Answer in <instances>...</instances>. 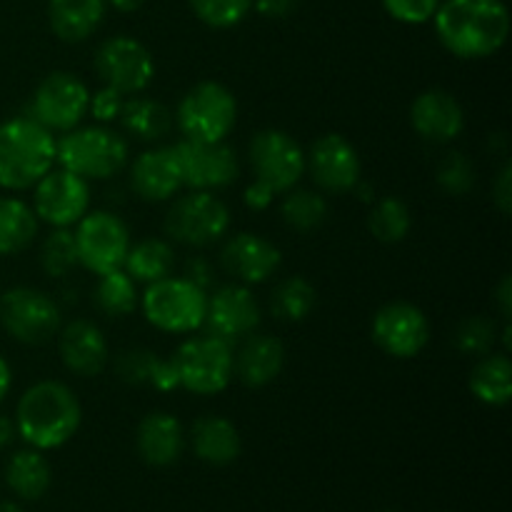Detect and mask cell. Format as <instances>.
<instances>
[{"mask_svg":"<svg viewBox=\"0 0 512 512\" xmlns=\"http://www.w3.org/2000/svg\"><path fill=\"white\" fill-rule=\"evenodd\" d=\"M285 368V348L273 335H248L233 355V375L245 388H265Z\"/></svg>","mask_w":512,"mask_h":512,"instance_id":"cell-23","label":"cell"},{"mask_svg":"<svg viewBox=\"0 0 512 512\" xmlns=\"http://www.w3.org/2000/svg\"><path fill=\"white\" fill-rule=\"evenodd\" d=\"M123 100H125V95H120L118 90H113V88H108V85H103V88H100L98 93L90 95L88 113H93V118L98 120L100 125L113 123V120H118L120 108H123Z\"/></svg>","mask_w":512,"mask_h":512,"instance_id":"cell-42","label":"cell"},{"mask_svg":"<svg viewBox=\"0 0 512 512\" xmlns=\"http://www.w3.org/2000/svg\"><path fill=\"white\" fill-rule=\"evenodd\" d=\"M495 303H498V313L503 318V323H510L512 318V278L503 275V280L495 288Z\"/></svg>","mask_w":512,"mask_h":512,"instance_id":"cell-45","label":"cell"},{"mask_svg":"<svg viewBox=\"0 0 512 512\" xmlns=\"http://www.w3.org/2000/svg\"><path fill=\"white\" fill-rule=\"evenodd\" d=\"M33 210L38 220L53 228H70L90 208V185L80 175L58 168L33 185Z\"/></svg>","mask_w":512,"mask_h":512,"instance_id":"cell-17","label":"cell"},{"mask_svg":"<svg viewBox=\"0 0 512 512\" xmlns=\"http://www.w3.org/2000/svg\"><path fill=\"white\" fill-rule=\"evenodd\" d=\"M53 470L43 450H18L5 465V483L20 500H40L50 488Z\"/></svg>","mask_w":512,"mask_h":512,"instance_id":"cell-28","label":"cell"},{"mask_svg":"<svg viewBox=\"0 0 512 512\" xmlns=\"http://www.w3.org/2000/svg\"><path fill=\"white\" fill-rule=\"evenodd\" d=\"M130 145L108 125L73 128L55 140V163L90 180H108L128 165Z\"/></svg>","mask_w":512,"mask_h":512,"instance_id":"cell-4","label":"cell"},{"mask_svg":"<svg viewBox=\"0 0 512 512\" xmlns=\"http://www.w3.org/2000/svg\"><path fill=\"white\" fill-rule=\"evenodd\" d=\"M493 203L500 210V215L512 213V165L503 163V168L498 170V178L493 183Z\"/></svg>","mask_w":512,"mask_h":512,"instance_id":"cell-43","label":"cell"},{"mask_svg":"<svg viewBox=\"0 0 512 512\" xmlns=\"http://www.w3.org/2000/svg\"><path fill=\"white\" fill-rule=\"evenodd\" d=\"M438 185L448 195H455V198H463L473 190L475 185V163L460 150H453V153L445 155L438 165Z\"/></svg>","mask_w":512,"mask_h":512,"instance_id":"cell-40","label":"cell"},{"mask_svg":"<svg viewBox=\"0 0 512 512\" xmlns=\"http://www.w3.org/2000/svg\"><path fill=\"white\" fill-rule=\"evenodd\" d=\"M38 215L20 198H0V258L23 253L38 235Z\"/></svg>","mask_w":512,"mask_h":512,"instance_id":"cell-32","label":"cell"},{"mask_svg":"<svg viewBox=\"0 0 512 512\" xmlns=\"http://www.w3.org/2000/svg\"><path fill=\"white\" fill-rule=\"evenodd\" d=\"M93 300L100 313L108 318H125L138 308V288L125 270H113V273L98 275Z\"/></svg>","mask_w":512,"mask_h":512,"instance_id":"cell-34","label":"cell"},{"mask_svg":"<svg viewBox=\"0 0 512 512\" xmlns=\"http://www.w3.org/2000/svg\"><path fill=\"white\" fill-rule=\"evenodd\" d=\"M40 265L50 278H65L70 270L78 268V248H75V235L70 228H55L40 248Z\"/></svg>","mask_w":512,"mask_h":512,"instance_id":"cell-38","label":"cell"},{"mask_svg":"<svg viewBox=\"0 0 512 512\" xmlns=\"http://www.w3.org/2000/svg\"><path fill=\"white\" fill-rule=\"evenodd\" d=\"M210 268H208V263H205V260H190L188 263V273H185V278L188 280H193L195 285H198V288H208V283H210Z\"/></svg>","mask_w":512,"mask_h":512,"instance_id":"cell-47","label":"cell"},{"mask_svg":"<svg viewBox=\"0 0 512 512\" xmlns=\"http://www.w3.org/2000/svg\"><path fill=\"white\" fill-rule=\"evenodd\" d=\"M178 388L193 395H218L233 380V345L215 335H195L170 355Z\"/></svg>","mask_w":512,"mask_h":512,"instance_id":"cell-6","label":"cell"},{"mask_svg":"<svg viewBox=\"0 0 512 512\" xmlns=\"http://www.w3.org/2000/svg\"><path fill=\"white\" fill-rule=\"evenodd\" d=\"M95 73L103 85L120 95H138L153 83L155 60L140 40L130 35H113L100 43L95 53Z\"/></svg>","mask_w":512,"mask_h":512,"instance_id":"cell-13","label":"cell"},{"mask_svg":"<svg viewBox=\"0 0 512 512\" xmlns=\"http://www.w3.org/2000/svg\"><path fill=\"white\" fill-rule=\"evenodd\" d=\"M298 5V0H255V10L265 18H285Z\"/></svg>","mask_w":512,"mask_h":512,"instance_id":"cell-44","label":"cell"},{"mask_svg":"<svg viewBox=\"0 0 512 512\" xmlns=\"http://www.w3.org/2000/svg\"><path fill=\"white\" fill-rule=\"evenodd\" d=\"M368 228L375 240L395 245L408 238L410 228H413V213H410V208L403 200L395 198V195H388V198L378 200L375 208L370 210Z\"/></svg>","mask_w":512,"mask_h":512,"instance_id":"cell-36","label":"cell"},{"mask_svg":"<svg viewBox=\"0 0 512 512\" xmlns=\"http://www.w3.org/2000/svg\"><path fill=\"white\" fill-rule=\"evenodd\" d=\"M165 235L188 248H208L228 235L230 210L210 190H190L173 200L163 220Z\"/></svg>","mask_w":512,"mask_h":512,"instance_id":"cell-8","label":"cell"},{"mask_svg":"<svg viewBox=\"0 0 512 512\" xmlns=\"http://www.w3.org/2000/svg\"><path fill=\"white\" fill-rule=\"evenodd\" d=\"M375 345L398 360H410L425 350L430 340V320L418 305L395 300L373 315Z\"/></svg>","mask_w":512,"mask_h":512,"instance_id":"cell-15","label":"cell"},{"mask_svg":"<svg viewBox=\"0 0 512 512\" xmlns=\"http://www.w3.org/2000/svg\"><path fill=\"white\" fill-rule=\"evenodd\" d=\"M108 3L113 5L115 10H120V13H133V10H138L145 0H108Z\"/></svg>","mask_w":512,"mask_h":512,"instance_id":"cell-50","label":"cell"},{"mask_svg":"<svg viewBox=\"0 0 512 512\" xmlns=\"http://www.w3.org/2000/svg\"><path fill=\"white\" fill-rule=\"evenodd\" d=\"M410 123L428 143H453L465 128L463 105L443 88H428L410 105Z\"/></svg>","mask_w":512,"mask_h":512,"instance_id":"cell-20","label":"cell"},{"mask_svg":"<svg viewBox=\"0 0 512 512\" xmlns=\"http://www.w3.org/2000/svg\"><path fill=\"white\" fill-rule=\"evenodd\" d=\"M248 158L255 183L265 185L273 195H285L305 175V150L285 130H260L250 140Z\"/></svg>","mask_w":512,"mask_h":512,"instance_id":"cell-11","label":"cell"},{"mask_svg":"<svg viewBox=\"0 0 512 512\" xmlns=\"http://www.w3.org/2000/svg\"><path fill=\"white\" fill-rule=\"evenodd\" d=\"M315 303H318V293L303 275H290L270 293V313L283 323L305 320L315 310Z\"/></svg>","mask_w":512,"mask_h":512,"instance_id":"cell-33","label":"cell"},{"mask_svg":"<svg viewBox=\"0 0 512 512\" xmlns=\"http://www.w3.org/2000/svg\"><path fill=\"white\" fill-rule=\"evenodd\" d=\"M0 325L18 343L43 345L60 333L63 315L48 293L18 285L0 295Z\"/></svg>","mask_w":512,"mask_h":512,"instance_id":"cell-9","label":"cell"},{"mask_svg":"<svg viewBox=\"0 0 512 512\" xmlns=\"http://www.w3.org/2000/svg\"><path fill=\"white\" fill-rule=\"evenodd\" d=\"M60 360L65 368L80 378H95L110 360L108 340L93 320L78 318L60 330Z\"/></svg>","mask_w":512,"mask_h":512,"instance_id":"cell-21","label":"cell"},{"mask_svg":"<svg viewBox=\"0 0 512 512\" xmlns=\"http://www.w3.org/2000/svg\"><path fill=\"white\" fill-rule=\"evenodd\" d=\"M190 8L205 25L225 30L243 23L253 8V0H190Z\"/></svg>","mask_w":512,"mask_h":512,"instance_id":"cell-39","label":"cell"},{"mask_svg":"<svg viewBox=\"0 0 512 512\" xmlns=\"http://www.w3.org/2000/svg\"><path fill=\"white\" fill-rule=\"evenodd\" d=\"M0 512H25L20 505H15L13 500H0Z\"/></svg>","mask_w":512,"mask_h":512,"instance_id":"cell-51","label":"cell"},{"mask_svg":"<svg viewBox=\"0 0 512 512\" xmlns=\"http://www.w3.org/2000/svg\"><path fill=\"white\" fill-rule=\"evenodd\" d=\"M135 448L138 455L153 468H168L183 455L185 433L178 418L155 410L138 423L135 430Z\"/></svg>","mask_w":512,"mask_h":512,"instance_id":"cell-24","label":"cell"},{"mask_svg":"<svg viewBox=\"0 0 512 512\" xmlns=\"http://www.w3.org/2000/svg\"><path fill=\"white\" fill-rule=\"evenodd\" d=\"M285 225L298 233H310L320 228L328 218V200L318 190H288L280 205Z\"/></svg>","mask_w":512,"mask_h":512,"instance_id":"cell-35","label":"cell"},{"mask_svg":"<svg viewBox=\"0 0 512 512\" xmlns=\"http://www.w3.org/2000/svg\"><path fill=\"white\" fill-rule=\"evenodd\" d=\"M470 393L490 408H503L512 398V363L505 353H488L470 373Z\"/></svg>","mask_w":512,"mask_h":512,"instance_id":"cell-30","label":"cell"},{"mask_svg":"<svg viewBox=\"0 0 512 512\" xmlns=\"http://www.w3.org/2000/svg\"><path fill=\"white\" fill-rule=\"evenodd\" d=\"M75 228V248L78 263L93 275L123 270L125 255L130 250V230L123 220L108 210H93L78 220Z\"/></svg>","mask_w":512,"mask_h":512,"instance_id":"cell-10","label":"cell"},{"mask_svg":"<svg viewBox=\"0 0 512 512\" xmlns=\"http://www.w3.org/2000/svg\"><path fill=\"white\" fill-rule=\"evenodd\" d=\"M173 120L185 140L223 143L238 123V100L223 83L203 80L180 98Z\"/></svg>","mask_w":512,"mask_h":512,"instance_id":"cell-5","label":"cell"},{"mask_svg":"<svg viewBox=\"0 0 512 512\" xmlns=\"http://www.w3.org/2000/svg\"><path fill=\"white\" fill-rule=\"evenodd\" d=\"M10 385H13V370H10L8 360L0 355V403H3L5 395L10 393Z\"/></svg>","mask_w":512,"mask_h":512,"instance_id":"cell-49","label":"cell"},{"mask_svg":"<svg viewBox=\"0 0 512 512\" xmlns=\"http://www.w3.org/2000/svg\"><path fill=\"white\" fill-rule=\"evenodd\" d=\"M495 340H498V323L488 315H470L458 325L453 335V345L458 353L470 358H483L493 353Z\"/></svg>","mask_w":512,"mask_h":512,"instance_id":"cell-37","label":"cell"},{"mask_svg":"<svg viewBox=\"0 0 512 512\" xmlns=\"http://www.w3.org/2000/svg\"><path fill=\"white\" fill-rule=\"evenodd\" d=\"M108 0H50L48 20L65 43H83L103 23Z\"/></svg>","mask_w":512,"mask_h":512,"instance_id":"cell-26","label":"cell"},{"mask_svg":"<svg viewBox=\"0 0 512 512\" xmlns=\"http://www.w3.org/2000/svg\"><path fill=\"white\" fill-rule=\"evenodd\" d=\"M133 193L145 203H165L183 188L178 158L173 148H153L140 153L130 168Z\"/></svg>","mask_w":512,"mask_h":512,"instance_id":"cell-22","label":"cell"},{"mask_svg":"<svg viewBox=\"0 0 512 512\" xmlns=\"http://www.w3.org/2000/svg\"><path fill=\"white\" fill-rule=\"evenodd\" d=\"M440 0H383V8L395 20L408 25H423L433 20Z\"/></svg>","mask_w":512,"mask_h":512,"instance_id":"cell-41","label":"cell"},{"mask_svg":"<svg viewBox=\"0 0 512 512\" xmlns=\"http://www.w3.org/2000/svg\"><path fill=\"white\" fill-rule=\"evenodd\" d=\"M178 158L183 188L190 190H223L233 185L240 175L238 153L228 143H198V140H180L173 145Z\"/></svg>","mask_w":512,"mask_h":512,"instance_id":"cell-14","label":"cell"},{"mask_svg":"<svg viewBox=\"0 0 512 512\" xmlns=\"http://www.w3.org/2000/svg\"><path fill=\"white\" fill-rule=\"evenodd\" d=\"M263 310L248 285H223L208 295V310H205V328L210 335L225 340V343H238L248 338L260 328Z\"/></svg>","mask_w":512,"mask_h":512,"instance_id":"cell-18","label":"cell"},{"mask_svg":"<svg viewBox=\"0 0 512 512\" xmlns=\"http://www.w3.org/2000/svg\"><path fill=\"white\" fill-rule=\"evenodd\" d=\"M220 263L225 273L233 275L240 285H260L273 278L283 265V253L273 240L255 233H238L220 250Z\"/></svg>","mask_w":512,"mask_h":512,"instance_id":"cell-19","label":"cell"},{"mask_svg":"<svg viewBox=\"0 0 512 512\" xmlns=\"http://www.w3.org/2000/svg\"><path fill=\"white\" fill-rule=\"evenodd\" d=\"M15 435H18V430H15V420L8 418L5 413H0V450L8 448V445L15 440Z\"/></svg>","mask_w":512,"mask_h":512,"instance_id":"cell-48","label":"cell"},{"mask_svg":"<svg viewBox=\"0 0 512 512\" xmlns=\"http://www.w3.org/2000/svg\"><path fill=\"white\" fill-rule=\"evenodd\" d=\"M115 373L128 385H148L155 390H173L175 383L170 360H160L158 353L148 348H130L115 358Z\"/></svg>","mask_w":512,"mask_h":512,"instance_id":"cell-29","label":"cell"},{"mask_svg":"<svg viewBox=\"0 0 512 512\" xmlns=\"http://www.w3.org/2000/svg\"><path fill=\"white\" fill-rule=\"evenodd\" d=\"M118 120L125 133L145 143L163 140L173 130V113L163 103L143 95H130L128 100H123Z\"/></svg>","mask_w":512,"mask_h":512,"instance_id":"cell-27","label":"cell"},{"mask_svg":"<svg viewBox=\"0 0 512 512\" xmlns=\"http://www.w3.org/2000/svg\"><path fill=\"white\" fill-rule=\"evenodd\" d=\"M273 198L275 195L270 193L265 185L255 183V180H253V185H248V190H245V195H243L245 205H248L250 210H268L270 203H273Z\"/></svg>","mask_w":512,"mask_h":512,"instance_id":"cell-46","label":"cell"},{"mask_svg":"<svg viewBox=\"0 0 512 512\" xmlns=\"http://www.w3.org/2000/svg\"><path fill=\"white\" fill-rule=\"evenodd\" d=\"M175 268V250L173 245L160 238H145L140 243L130 245L125 255L123 270L135 280V283H158L168 278Z\"/></svg>","mask_w":512,"mask_h":512,"instance_id":"cell-31","label":"cell"},{"mask_svg":"<svg viewBox=\"0 0 512 512\" xmlns=\"http://www.w3.org/2000/svg\"><path fill=\"white\" fill-rule=\"evenodd\" d=\"M305 173L315 180L320 190L330 195H343L355 190L363 173V163L345 135L328 133L320 135L305 153Z\"/></svg>","mask_w":512,"mask_h":512,"instance_id":"cell-16","label":"cell"},{"mask_svg":"<svg viewBox=\"0 0 512 512\" xmlns=\"http://www.w3.org/2000/svg\"><path fill=\"white\" fill-rule=\"evenodd\" d=\"M443 48L460 60L498 53L510 35V13L503 0H445L433 15Z\"/></svg>","mask_w":512,"mask_h":512,"instance_id":"cell-1","label":"cell"},{"mask_svg":"<svg viewBox=\"0 0 512 512\" xmlns=\"http://www.w3.org/2000/svg\"><path fill=\"white\" fill-rule=\"evenodd\" d=\"M90 108V90L78 75L55 70L45 75L30 100V118L50 133L78 128Z\"/></svg>","mask_w":512,"mask_h":512,"instance_id":"cell-12","label":"cell"},{"mask_svg":"<svg viewBox=\"0 0 512 512\" xmlns=\"http://www.w3.org/2000/svg\"><path fill=\"white\" fill-rule=\"evenodd\" d=\"M83 423V408L73 390L60 380L30 385L15 408V430L35 450L63 448Z\"/></svg>","mask_w":512,"mask_h":512,"instance_id":"cell-2","label":"cell"},{"mask_svg":"<svg viewBox=\"0 0 512 512\" xmlns=\"http://www.w3.org/2000/svg\"><path fill=\"white\" fill-rule=\"evenodd\" d=\"M143 315L153 328L163 333L185 335L193 330L203 328L205 310H208V290L198 288L188 278H168L150 283L145 288L143 298Z\"/></svg>","mask_w":512,"mask_h":512,"instance_id":"cell-7","label":"cell"},{"mask_svg":"<svg viewBox=\"0 0 512 512\" xmlns=\"http://www.w3.org/2000/svg\"><path fill=\"white\" fill-rule=\"evenodd\" d=\"M55 165V138L33 118L0 123V188L30 190Z\"/></svg>","mask_w":512,"mask_h":512,"instance_id":"cell-3","label":"cell"},{"mask_svg":"<svg viewBox=\"0 0 512 512\" xmlns=\"http://www.w3.org/2000/svg\"><path fill=\"white\" fill-rule=\"evenodd\" d=\"M193 453L208 465H230L238 460L243 443L240 433L223 415H203L190 428Z\"/></svg>","mask_w":512,"mask_h":512,"instance_id":"cell-25","label":"cell"}]
</instances>
